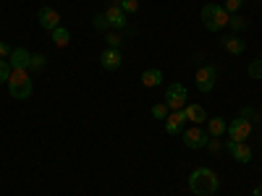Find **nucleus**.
<instances>
[{
	"label": "nucleus",
	"instance_id": "f257e3e1",
	"mask_svg": "<svg viewBox=\"0 0 262 196\" xmlns=\"http://www.w3.org/2000/svg\"><path fill=\"white\" fill-rule=\"evenodd\" d=\"M189 188L196 196H212L221 188V178H217L210 167H194L191 176H189Z\"/></svg>",
	"mask_w": 262,
	"mask_h": 196
},
{
	"label": "nucleus",
	"instance_id": "f03ea898",
	"mask_svg": "<svg viewBox=\"0 0 262 196\" xmlns=\"http://www.w3.org/2000/svg\"><path fill=\"white\" fill-rule=\"evenodd\" d=\"M200 16H202V24H205L207 32H223L228 27V21H231V13L217 3H207Z\"/></svg>",
	"mask_w": 262,
	"mask_h": 196
},
{
	"label": "nucleus",
	"instance_id": "7ed1b4c3",
	"mask_svg": "<svg viewBox=\"0 0 262 196\" xmlns=\"http://www.w3.org/2000/svg\"><path fill=\"white\" fill-rule=\"evenodd\" d=\"M8 92L13 100H29L32 92H34V84L29 79V71H11V79H8Z\"/></svg>",
	"mask_w": 262,
	"mask_h": 196
},
{
	"label": "nucleus",
	"instance_id": "20e7f679",
	"mask_svg": "<svg viewBox=\"0 0 262 196\" xmlns=\"http://www.w3.org/2000/svg\"><path fill=\"white\" fill-rule=\"evenodd\" d=\"M215 79H217V68H215V65H202V68L194 74V86L202 94H210L215 89Z\"/></svg>",
	"mask_w": 262,
	"mask_h": 196
},
{
	"label": "nucleus",
	"instance_id": "39448f33",
	"mask_svg": "<svg viewBox=\"0 0 262 196\" xmlns=\"http://www.w3.org/2000/svg\"><path fill=\"white\" fill-rule=\"evenodd\" d=\"M189 102V92L184 84H170L165 89V105L170 107V110H184Z\"/></svg>",
	"mask_w": 262,
	"mask_h": 196
},
{
	"label": "nucleus",
	"instance_id": "423d86ee",
	"mask_svg": "<svg viewBox=\"0 0 262 196\" xmlns=\"http://www.w3.org/2000/svg\"><path fill=\"white\" fill-rule=\"evenodd\" d=\"M226 134H228L231 141H247L249 134H252V120H247L244 115L236 118V120H231L228 128H226Z\"/></svg>",
	"mask_w": 262,
	"mask_h": 196
},
{
	"label": "nucleus",
	"instance_id": "0eeeda50",
	"mask_svg": "<svg viewBox=\"0 0 262 196\" xmlns=\"http://www.w3.org/2000/svg\"><path fill=\"white\" fill-rule=\"evenodd\" d=\"M207 141H210V134L202 131L200 126H191L189 131H184V144L189 149H202V146H207Z\"/></svg>",
	"mask_w": 262,
	"mask_h": 196
},
{
	"label": "nucleus",
	"instance_id": "6e6552de",
	"mask_svg": "<svg viewBox=\"0 0 262 196\" xmlns=\"http://www.w3.org/2000/svg\"><path fill=\"white\" fill-rule=\"evenodd\" d=\"M37 21H39V27L45 29V32H53V29H58V27H60V13H58L55 8L45 6V8H39Z\"/></svg>",
	"mask_w": 262,
	"mask_h": 196
},
{
	"label": "nucleus",
	"instance_id": "1a4fd4ad",
	"mask_svg": "<svg viewBox=\"0 0 262 196\" xmlns=\"http://www.w3.org/2000/svg\"><path fill=\"white\" fill-rule=\"evenodd\" d=\"M121 63H123V55H121V50H116V47H105V50L100 53V65H102L105 71H118Z\"/></svg>",
	"mask_w": 262,
	"mask_h": 196
},
{
	"label": "nucleus",
	"instance_id": "9d476101",
	"mask_svg": "<svg viewBox=\"0 0 262 196\" xmlns=\"http://www.w3.org/2000/svg\"><path fill=\"white\" fill-rule=\"evenodd\" d=\"M226 146H228L231 157H233L236 162H242V165L252 162V146H249L247 141H228Z\"/></svg>",
	"mask_w": 262,
	"mask_h": 196
},
{
	"label": "nucleus",
	"instance_id": "9b49d317",
	"mask_svg": "<svg viewBox=\"0 0 262 196\" xmlns=\"http://www.w3.org/2000/svg\"><path fill=\"white\" fill-rule=\"evenodd\" d=\"M105 21H107V27H113V29H126L128 27V16L116 3H111V8L105 11Z\"/></svg>",
	"mask_w": 262,
	"mask_h": 196
},
{
	"label": "nucleus",
	"instance_id": "f8f14e48",
	"mask_svg": "<svg viewBox=\"0 0 262 196\" xmlns=\"http://www.w3.org/2000/svg\"><path fill=\"white\" fill-rule=\"evenodd\" d=\"M29 58H32V53L27 47H13L8 63H11V68H16V71H29Z\"/></svg>",
	"mask_w": 262,
	"mask_h": 196
},
{
	"label": "nucleus",
	"instance_id": "ddd939ff",
	"mask_svg": "<svg viewBox=\"0 0 262 196\" xmlns=\"http://www.w3.org/2000/svg\"><path fill=\"white\" fill-rule=\"evenodd\" d=\"M184 123H186L184 110H173V113H168V118H165V134H170V136L181 134V131H184Z\"/></svg>",
	"mask_w": 262,
	"mask_h": 196
},
{
	"label": "nucleus",
	"instance_id": "4468645a",
	"mask_svg": "<svg viewBox=\"0 0 262 196\" xmlns=\"http://www.w3.org/2000/svg\"><path fill=\"white\" fill-rule=\"evenodd\" d=\"M221 45H223V50L226 53H231V55H242L244 50H247V42L238 37V34H231V37H221Z\"/></svg>",
	"mask_w": 262,
	"mask_h": 196
},
{
	"label": "nucleus",
	"instance_id": "2eb2a0df",
	"mask_svg": "<svg viewBox=\"0 0 262 196\" xmlns=\"http://www.w3.org/2000/svg\"><path fill=\"white\" fill-rule=\"evenodd\" d=\"M184 115H186V120L194 123V126H202V123L207 120V113H205V107H202V105H189V102H186Z\"/></svg>",
	"mask_w": 262,
	"mask_h": 196
},
{
	"label": "nucleus",
	"instance_id": "dca6fc26",
	"mask_svg": "<svg viewBox=\"0 0 262 196\" xmlns=\"http://www.w3.org/2000/svg\"><path fill=\"white\" fill-rule=\"evenodd\" d=\"M226 128H228V123H226V118H207V134H210V139H217V136H223L226 134Z\"/></svg>",
	"mask_w": 262,
	"mask_h": 196
},
{
	"label": "nucleus",
	"instance_id": "f3484780",
	"mask_svg": "<svg viewBox=\"0 0 262 196\" xmlns=\"http://www.w3.org/2000/svg\"><path fill=\"white\" fill-rule=\"evenodd\" d=\"M50 39H53V45H55V47H66V45L71 42V32H69V29H63V27H58V29L50 32Z\"/></svg>",
	"mask_w": 262,
	"mask_h": 196
},
{
	"label": "nucleus",
	"instance_id": "a211bd4d",
	"mask_svg": "<svg viewBox=\"0 0 262 196\" xmlns=\"http://www.w3.org/2000/svg\"><path fill=\"white\" fill-rule=\"evenodd\" d=\"M142 84L144 86H160L163 84V71L160 68H147L142 74Z\"/></svg>",
	"mask_w": 262,
	"mask_h": 196
},
{
	"label": "nucleus",
	"instance_id": "6ab92c4d",
	"mask_svg": "<svg viewBox=\"0 0 262 196\" xmlns=\"http://www.w3.org/2000/svg\"><path fill=\"white\" fill-rule=\"evenodd\" d=\"M113 3H116L126 16H131V13H137V11H139V0H113Z\"/></svg>",
	"mask_w": 262,
	"mask_h": 196
},
{
	"label": "nucleus",
	"instance_id": "aec40b11",
	"mask_svg": "<svg viewBox=\"0 0 262 196\" xmlns=\"http://www.w3.org/2000/svg\"><path fill=\"white\" fill-rule=\"evenodd\" d=\"M170 113V107L165 102H158V105H152V118H158V120H165Z\"/></svg>",
	"mask_w": 262,
	"mask_h": 196
},
{
	"label": "nucleus",
	"instance_id": "412c9836",
	"mask_svg": "<svg viewBox=\"0 0 262 196\" xmlns=\"http://www.w3.org/2000/svg\"><path fill=\"white\" fill-rule=\"evenodd\" d=\"M45 63H48V58H45V55L34 53V55L29 58V71H42V68H45Z\"/></svg>",
	"mask_w": 262,
	"mask_h": 196
},
{
	"label": "nucleus",
	"instance_id": "4be33fe9",
	"mask_svg": "<svg viewBox=\"0 0 262 196\" xmlns=\"http://www.w3.org/2000/svg\"><path fill=\"white\" fill-rule=\"evenodd\" d=\"M11 63L8 60H3V58H0V84H8V79H11Z\"/></svg>",
	"mask_w": 262,
	"mask_h": 196
},
{
	"label": "nucleus",
	"instance_id": "5701e85b",
	"mask_svg": "<svg viewBox=\"0 0 262 196\" xmlns=\"http://www.w3.org/2000/svg\"><path fill=\"white\" fill-rule=\"evenodd\" d=\"M105 42H107V47H116V50H118L121 42H123V37H121L118 32H107V34H105Z\"/></svg>",
	"mask_w": 262,
	"mask_h": 196
},
{
	"label": "nucleus",
	"instance_id": "b1692460",
	"mask_svg": "<svg viewBox=\"0 0 262 196\" xmlns=\"http://www.w3.org/2000/svg\"><path fill=\"white\" fill-rule=\"evenodd\" d=\"M247 71H249L252 79H262V58H257L254 63H249V68H247Z\"/></svg>",
	"mask_w": 262,
	"mask_h": 196
},
{
	"label": "nucleus",
	"instance_id": "393cba45",
	"mask_svg": "<svg viewBox=\"0 0 262 196\" xmlns=\"http://www.w3.org/2000/svg\"><path fill=\"white\" fill-rule=\"evenodd\" d=\"M242 3H244V0H226V6H223V8H226L231 16H236L238 8H242Z\"/></svg>",
	"mask_w": 262,
	"mask_h": 196
},
{
	"label": "nucleus",
	"instance_id": "a878e982",
	"mask_svg": "<svg viewBox=\"0 0 262 196\" xmlns=\"http://www.w3.org/2000/svg\"><path fill=\"white\" fill-rule=\"evenodd\" d=\"M228 27H233V29H244L247 24H244V18H238V16H231V21H228Z\"/></svg>",
	"mask_w": 262,
	"mask_h": 196
},
{
	"label": "nucleus",
	"instance_id": "bb28decb",
	"mask_svg": "<svg viewBox=\"0 0 262 196\" xmlns=\"http://www.w3.org/2000/svg\"><path fill=\"white\" fill-rule=\"evenodd\" d=\"M11 50H13V47H8L6 42H0V58H3V60H8V58H11Z\"/></svg>",
	"mask_w": 262,
	"mask_h": 196
},
{
	"label": "nucleus",
	"instance_id": "cd10ccee",
	"mask_svg": "<svg viewBox=\"0 0 262 196\" xmlns=\"http://www.w3.org/2000/svg\"><path fill=\"white\" fill-rule=\"evenodd\" d=\"M207 149H210V152H221V144H217V139H210V141H207Z\"/></svg>",
	"mask_w": 262,
	"mask_h": 196
},
{
	"label": "nucleus",
	"instance_id": "c85d7f7f",
	"mask_svg": "<svg viewBox=\"0 0 262 196\" xmlns=\"http://www.w3.org/2000/svg\"><path fill=\"white\" fill-rule=\"evenodd\" d=\"M95 27H100V29H105V27H107V21H105V13L95 18Z\"/></svg>",
	"mask_w": 262,
	"mask_h": 196
},
{
	"label": "nucleus",
	"instance_id": "c756f323",
	"mask_svg": "<svg viewBox=\"0 0 262 196\" xmlns=\"http://www.w3.org/2000/svg\"><path fill=\"white\" fill-rule=\"evenodd\" d=\"M252 196H262V186H259V188H254V193H252Z\"/></svg>",
	"mask_w": 262,
	"mask_h": 196
}]
</instances>
